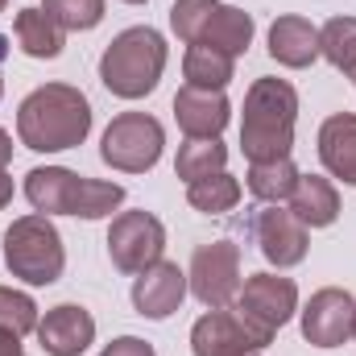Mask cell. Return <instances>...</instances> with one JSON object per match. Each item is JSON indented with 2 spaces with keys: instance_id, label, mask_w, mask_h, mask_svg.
I'll return each instance as SVG.
<instances>
[{
  "instance_id": "f1b7e54d",
  "label": "cell",
  "mask_w": 356,
  "mask_h": 356,
  "mask_svg": "<svg viewBox=\"0 0 356 356\" xmlns=\"http://www.w3.org/2000/svg\"><path fill=\"white\" fill-rule=\"evenodd\" d=\"M216 4H220V0H175V4H170V29H175L186 46H195L199 33H203V25L211 21Z\"/></svg>"
},
{
  "instance_id": "8fae6325",
  "label": "cell",
  "mask_w": 356,
  "mask_h": 356,
  "mask_svg": "<svg viewBox=\"0 0 356 356\" xmlns=\"http://www.w3.org/2000/svg\"><path fill=\"white\" fill-rule=\"evenodd\" d=\"M191 353L195 356H261L266 344L236 319V311H207L191 327Z\"/></svg>"
},
{
  "instance_id": "74e56055",
  "label": "cell",
  "mask_w": 356,
  "mask_h": 356,
  "mask_svg": "<svg viewBox=\"0 0 356 356\" xmlns=\"http://www.w3.org/2000/svg\"><path fill=\"white\" fill-rule=\"evenodd\" d=\"M353 336H356V327H353Z\"/></svg>"
},
{
  "instance_id": "ba28073f",
  "label": "cell",
  "mask_w": 356,
  "mask_h": 356,
  "mask_svg": "<svg viewBox=\"0 0 356 356\" xmlns=\"http://www.w3.org/2000/svg\"><path fill=\"white\" fill-rule=\"evenodd\" d=\"M166 253V228L149 211H120L108 228V257L120 273H145Z\"/></svg>"
},
{
  "instance_id": "52a82bcc",
  "label": "cell",
  "mask_w": 356,
  "mask_h": 356,
  "mask_svg": "<svg viewBox=\"0 0 356 356\" xmlns=\"http://www.w3.org/2000/svg\"><path fill=\"white\" fill-rule=\"evenodd\" d=\"M186 286L207 311H224L228 302H236V294L245 286V277H241V245H232V241L199 245L195 257H191V269H186Z\"/></svg>"
},
{
  "instance_id": "6da1fadb",
  "label": "cell",
  "mask_w": 356,
  "mask_h": 356,
  "mask_svg": "<svg viewBox=\"0 0 356 356\" xmlns=\"http://www.w3.org/2000/svg\"><path fill=\"white\" fill-rule=\"evenodd\" d=\"M91 133V104L71 83H42L17 108V137L33 154H63L83 145Z\"/></svg>"
},
{
  "instance_id": "7a4b0ae2",
  "label": "cell",
  "mask_w": 356,
  "mask_h": 356,
  "mask_svg": "<svg viewBox=\"0 0 356 356\" xmlns=\"http://www.w3.org/2000/svg\"><path fill=\"white\" fill-rule=\"evenodd\" d=\"M294 120H298V91L286 79H257L245 95L241 120V149L249 162H277L294 149Z\"/></svg>"
},
{
  "instance_id": "e575fe53",
  "label": "cell",
  "mask_w": 356,
  "mask_h": 356,
  "mask_svg": "<svg viewBox=\"0 0 356 356\" xmlns=\"http://www.w3.org/2000/svg\"><path fill=\"white\" fill-rule=\"evenodd\" d=\"M124 4H145V0H124Z\"/></svg>"
},
{
  "instance_id": "484cf974",
  "label": "cell",
  "mask_w": 356,
  "mask_h": 356,
  "mask_svg": "<svg viewBox=\"0 0 356 356\" xmlns=\"http://www.w3.org/2000/svg\"><path fill=\"white\" fill-rule=\"evenodd\" d=\"M120 203H124V186H120V182L79 178V191H75V207H71V216H79V220H104V216H112Z\"/></svg>"
},
{
  "instance_id": "3957f363",
  "label": "cell",
  "mask_w": 356,
  "mask_h": 356,
  "mask_svg": "<svg viewBox=\"0 0 356 356\" xmlns=\"http://www.w3.org/2000/svg\"><path fill=\"white\" fill-rule=\"evenodd\" d=\"M166 71V38L154 25H133L112 38L99 58V83L116 99H145L162 83Z\"/></svg>"
},
{
  "instance_id": "cb8c5ba5",
  "label": "cell",
  "mask_w": 356,
  "mask_h": 356,
  "mask_svg": "<svg viewBox=\"0 0 356 356\" xmlns=\"http://www.w3.org/2000/svg\"><path fill=\"white\" fill-rule=\"evenodd\" d=\"M249 191L261 199V203H282L294 195L298 186V166L290 158H277V162H249Z\"/></svg>"
},
{
  "instance_id": "9a60e30c",
  "label": "cell",
  "mask_w": 356,
  "mask_h": 356,
  "mask_svg": "<svg viewBox=\"0 0 356 356\" xmlns=\"http://www.w3.org/2000/svg\"><path fill=\"white\" fill-rule=\"evenodd\" d=\"M269 58L277 67H290V71H302L319 58V29L307 21V17H277L269 25Z\"/></svg>"
},
{
  "instance_id": "d6a6232c",
  "label": "cell",
  "mask_w": 356,
  "mask_h": 356,
  "mask_svg": "<svg viewBox=\"0 0 356 356\" xmlns=\"http://www.w3.org/2000/svg\"><path fill=\"white\" fill-rule=\"evenodd\" d=\"M8 162H13V137H8V133L0 129V170H4Z\"/></svg>"
},
{
  "instance_id": "44dd1931",
  "label": "cell",
  "mask_w": 356,
  "mask_h": 356,
  "mask_svg": "<svg viewBox=\"0 0 356 356\" xmlns=\"http://www.w3.org/2000/svg\"><path fill=\"white\" fill-rule=\"evenodd\" d=\"M236 75V58L211 50V46H191L182 58V79L186 88H203V91H224Z\"/></svg>"
},
{
  "instance_id": "1f68e13d",
  "label": "cell",
  "mask_w": 356,
  "mask_h": 356,
  "mask_svg": "<svg viewBox=\"0 0 356 356\" xmlns=\"http://www.w3.org/2000/svg\"><path fill=\"white\" fill-rule=\"evenodd\" d=\"M8 199H13V175H8V170H0V211L8 207Z\"/></svg>"
},
{
  "instance_id": "277c9868",
  "label": "cell",
  "mask_w": 356,
  "mask_h": 356,
  "mask_svg": "<svg viewBox=\"0 0 356 356\" xmlns=\"http://www.w3.org/2000/svg\"><path fill=\"white\" fill-rule=\"evenodd\" d=\"M4 266L25 286H54L67 269V249L50 216L33 211L8 224L4 232Z\"/></svg>"
},
{
  "instance_id": "603a6c76",
  "label": "cell",
  "mask_w": 356,
  "mask_h": 356,
  "mask_svg": "<svg viewBox=\"0 0 356 356\" xmlns=\"http://www.w3.org/2000/svg\"><path fill=\"white\" fill-rule=\"evenodd\" d=\"M186 203L195 211H203V216H224V211H232L241 203V182L228 170L195 178V182H186Z\"/></svg>"
},
{
  "instance_id": "d6986e66",
  "label": "cell",
  "mask_w": 356,
  "mask_h": 356,
  "mask_svg": "<svg viewBox=\"0 0 356 356\" xmlns=\"http://www.w3.org/2000/svg\"><path fill=\"white\" fill-rule=\"evenodd\" d=\"M195 46H211V50H220L228 58H241L253 46V17L245 8H236V4H216V13L203 25Z\"/></svg>"
},
{
  "instance_id": "ffe728a7",
  "label": "cell",
  "mask_w": 356,
  "mask_h": 356,
  "mask_svg": "<svg viewBox=\"0 0 356 356\" xmlns=\"http://www.w3.org/2000/svg\"><path fill=\"white\" fill-rule=\"evenodd\" d=\"M13 33H17V46L29 58H58L63 46H67V29L46 8H21L17 21H13Z\"/></svg>"
},
{
  "instance_id": "2e32d148",
  "label": "cell",
  "mask_w": 356,
  "mask_h": 356,
  "mask_svg": "<svg viewBox=\"0 0 356 356\" xmlns=\"http://www.w3.org/2000/svg\"><path fill=\"white\" fill-rule=\"evenodd\" d=\"M79 178L67 166H33L25 175V199L33 203V211L42 216H71L75 207V191H79Z\"/></svg>"
},
{
  "instance_id": "83f0119b",
  "label": "cell",
  "mask_w": 356,
  "mask_h": 356,
  "mask_svg": "<svg viewBox=\"0 0 356 356\" xmlns=\"http://www.w3.org/2000/svg\"><path fill=\"white\" fill-rule=\"evenodd\" d=\"M0 327L25 340L29 332H38V302L29 294H21V290L0 286Z\"/></svg>"
},
{
  "instance_id": "9c48e42d",
  "label": "cell",
  "mask_w": 356,
  "mask_h": 356,
  "mask_svg": "<svg viewBox=\"0 0 356 356\" xmlns=\"http://www.w3.org/2000/svg\"><path fill=\"white\" fill-rule=\"evenodd\" d=\"M356 327V298L340 286L315 290L311 302L302 307V340L315 348H340L353 340Z\"/></svg>"
},
{
  "instance_id": "7c38bea8",
  "label": "cell",
  "mask_w": 356,
  "mask_h": 356,
  "mask_svg": "<svg viewBox=\"0 0 356 356\" xmlns=\"http://www.w3.org/2000/svg\"><path fill=\"white\" fill-rule=\"evenodd\" d=\"M186 290H191L186 286V273L175 261H158V266H149L145 273H137V282H133V311L141 319L162 323V319H170L178 307H182Z\"/></svg>"
},
{
  "instance_id": "30bf717a",
  "label": "cell",
  "mask_w": 356,
  "mask_h": 356,
  "mask_svg": "<svg viewBox=\"0 0 356 356\" xmlns=\"http://www.w3.org/2000/svg\"><path fill=\"white\" fill-rule=\"evenodd\" d=\"M253 241L261 249L269 266L277 269H290L298 266L311 249V236H307V224L290 211V207H277L269 203L266 211H257V224H253Z\"/></svg>"
},
{
  "instance_id": "836d02e7",
  "label": "cell",
  "mask_w": 356,
  "mask_h": 356,
  "mask_svg": "<svg viewBox=\"0 0 356 356\" xmlns=\"http://www.w3.org/2000/svg\"><path fill=\"white\" fill-rule=\"evenodd\" d=\"M4 58H8V38L0 33V63H4Z\"/></svg>"
},
{
  "instance_id": "5b68a950",
  "label": "cell",
  "mask_w": 356,
  "mask_h": 356,
  "mask_svg": "<svg viewBox=\"0 0 356 356\" xmlns=\"http://www.w3.org/2000/svg\"><path fill=\"white\" fill-rule=\"evenodd\" d=\"M162 145H166V133L149 112H120L104 129L99 158L120 175H145V170L158 166Z\"/></svg>"
},
{
  "instance_id": "5bb4252c",
  "label": "cell",
  "mask_w": 356,
  "mask_h": 356,
  "mask_svg": "<svg viewBox=\"0 0 356 356\" xmlns=\"http://www.w3.org/2000/svg\"><path fill=\"white\" fill-rule=\"evenodd\" d=\"M175 120L186 137H220L232 120V104L224 91L203 88H178L175 95Z\"/></svg>"
},
{
  "instance_id": "f546056e",
  "label": "cell",
  "mask_w": 356,
  "mask_h": 356,
  "mask_svg": "<svg viewBox=\"0 0 356 356\" xmlns=\"http://www.w3.org/2000/svg\"><path fill=\"white\" fill-rule=\"evenodd\" d=\"M99 356H158V353H154V344L141 340V336H120V340H112Z\"/></svg>"
},
{
  "instance_id": "4316f807",
  "label": "cell",
  "mask_w": 356,
  "mask_h": 356,
  "mask_svg": "<svg viewBox=\"0 0 356 356\" xmlns=\"http://www.w3.org/2000/svg\"><path fill=\"white\" fill-rule=\"evenodd\" d=\"M42 8L67 29V33H88L104 21V0H42Z\"/></svg>"
},
{
  "instance_id": "d4e9b609",
  "label": "cell",
  "mask_w": 356,
  "mask_h": 356,
  "mask_svg": "<svg viewBox=\"0 0 356 356\" xmlns=\"http://www.w3.org/2000/svg\"><path fill=\"white\" fill-rule=\"evenodd\" d=\"M319 54L356 83V17H332L319 29Z\"/></svg>"
},
{
  "instance_id": "e0dca14e",
  "label": "cell",
  "mask_w": 356,
  "mask_h": 356,
  "mask_svg": "<svg viewBox=\"0 0 356 356\" xmlns=\"http://www.w3.org/2000/svg\"><path fill=\"white\" fill-rule=\"evenodd\" d=\"M319 162L344 186H356V116L353 112H336V116L323 120V129H319Z\"/></svg>"
},
{
  "instance_id": "d590c367",
  "label": "cell",
  "mask_w": 356,
  "mask_h": 356,
  "mask_svg": "<svg viewBox=\"0 0 356 356\" xmlns=\"http://www.w3.org/2000/svg\"><path fill=\"white\" fill-rule=\"evenodd\" d=\"M4 4H8V0H0V13H4Z\"/></svg>"
},
{
  "instance_id": "ac0fdd59",
  "label": "cell",
  "mask_w": 356,
  "mask_h": 356,
  "mask_svg": "<svg viewBox=\"0 0 356 356\" xmlns=\"http://www.w3.org/2000/svg\"><path fill=\"white\" fill-rule=\"evenodd\" d=\"M290 211L307 228H332L340 220V191H336V182H327L319 175H298V186L290 195Z\"/></svg>"
},
{
  "instance_id": "4fadbf2b",
  "label": "cell",
  "mask_w": 356,
  "mask_h": 356,
  "mask_svg": "<svg viewBox=\"0 0 356 356\" xmlns=\"http://www.w3.org/2000/svg\"><path fill=\"white\" fill-rule=\"evenodd\" d=\"M95 340V319L88 307L79 302H58L46 311V319H38V344L46 356H79Z\"/></svg>"
},
{
  "instance_id": "8d00e7d4",
  "label": "cell",
  "mask_w": 356,
  "mask_h": 356,
  "mask_svg": "<svg viewBox=\"0 0 356 356\" xmlns=\"http://www.w3.org/2000/svg\"><path fill=\"white\" fill-rule=\"evenodd\" d=\"M0 95H4V79H0Z\"/></svg>"
},
{
  "instance_id": "7402d4cb",
  "label": "cell",
  "mask_w": 356,
  "mask_h": 356,
  "mask_svg": "<svg viewBox=\"0 0 356 356\" xmlns=\"http://www.w3.org/2000/svg\"><path fill=\"white\" fill-rule=\"evenodd\" d=\"M228 162V145L220 137H186L178 145V158H175V175L182 182H195V178H207V175H220Z\"/></svg>"
},
{
  "instance_id": "4dcf8cb0",
  "label": "cell",
  "mask_w": 356,
  "mask_h": 356,
  "mask_svg": "<svg viewBox=\"0 0 356 356\" xmlns=\"http://www.w3.org/2000/svg\"><path fill=\"white\" fill-rule=\"evenodd\" d=\"M0 356H21V336H13V332L0 327Z\"/></svg>"
},
{
  "instance_id": "8992f818",
  "label": "cell",
  "mask_w": 356,
  "mask_h": 356,
  "mask_svg": "<svg viewBox=\"0 0 356 356\" xmlns=\"http://www.w3.org/2000/svg\"><path fill=\"white\" fill-rule=\"evenodd\" d=\"M298 311V286L294 277H277V273H253L241 294H236V319L261 340L269 344Z\"/></svg>"
}]
</instances>
